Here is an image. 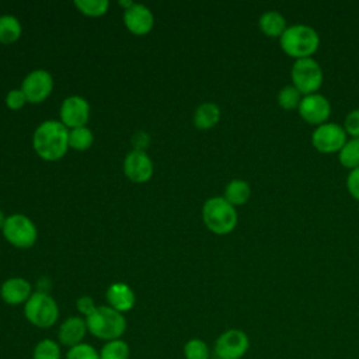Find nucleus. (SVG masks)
<instances>
[{"mask_svg":"<svg viewBox=\"0 0 359 359\" xmlns=\"http://www.w3.org/2000/svg\"><path fill=\"white\" fill-rule=\"evenodd\" d=\"M76 7L88 17H100L107 13L109 3L107 0H76Z\"/></svg>","mask_w":359,"mask_h":359,"instance_id":"nucleus-28","label":"nucleus"},{"mask_svg":"<svg viewBox=\"0 0 359 359\" xmlns=\"http://www.w3.org/2000/svg\"><path fill=\"white\" fill-rule=\"evenodd\" d=\"M248 348V335L238 328L223 331L215 341V353L219 359H241Z\"/></svg>","mask_w":359,"mask_h":359,"instance_id":"nucleus-8","label":"nucleus"},{"mask_svg":"<svg viewBox=\"0 0 359 359\" xmlns=\"http://www.w3.org/2000/svg\"><path fill=\"white\" fill-rule=\"evenodd\" d=\"M3 234L8 243L18 248H29L36 241V227L24 215H11L6 219Z\"/></svg>","mask_w":359,"mask_h":359,"instance_id":"nucleus-7","label":"nucleus"},{"mask_svg":"<svg viewBox=\"0 0 359 359\" xmlns=\"http://www.w3.org/2000/svg\"><path fill=\"white\" fill-rule=\"evenodd\" d=\"M184 358L185 359H209L210 349L208 344L201 338H191L184 345Z\"/></svg>","mask_w":359,"mask_h":359,"instance_id":"nucleus-25","label":"nucleus"},{"mask_svg":"<svg viewBox=\"0 0 359 359\" xmlns=\"http://www.w3.org/2000/svg\"><path fill=\"white\" fill-rule=\"evenodd\" d=\"M290 76H292V84L303 95L317 93V90L321 87L324 80V73L320 63L311 56L296 59L292 66Z\"/></svg>","mask_w":359,"mask_h":359,"instance_id":"nucleus-6","label":"nucleus"},{"mask_svg":"<svg viewBox=\"0 0 359 359\" xmlns=\"http://www.w3.org/2000/svg\"><path fill=\"white\" fill-rule=\"evenodd\" d=\"M346 140L348 139L344 126L335 122H324L317 125L311 133L313 146L323 153L339 151Z\"/></svg>","mask_w":359,"mask_h":359,"instance_id":"nucleus-9","label":"nucleus"},{"mask_svg":"<svg viewBox=\"0 0 359 359\" xmlns=\"http://www.w3.org/2000/svg\"><path fill=\"white\" fill-rule=\"evenodd\" d=\"M87 323L86 318L79 316L67 317L57 330V342L62 346L73 348L79 344H83L86 335H87Z\"/></svg>","mask_w":359,"mask_h":359,"instance_id":"nucleus-14","label":"nucleus"},{"mask_svg":"<svg viewBox=\"0 0 359 359\" xmlns=\"http://www.w3.org/2000/svg\"><path fill=\"white\" fill-rule=\"evenodd\" d=\"M126 177L133 182H146L153 174V163L143 150L130 151L123 163Z\"/></svg>","mask_w":359,"mask_h":359,"instance_id":"nucleus-13","label":"nucleus"},{"mask_svg":"<svg viewBox=\"0 0 359 359\" xmlns=\"http://www.w3.org/2000/svg\"><path fill=\"white\" fill-rule=\"evenodd\" d=\"M27 102V97L22 90H11L6 97V104L10 109H20Z\"/></svg>","mask_w":359,"mask_h":359,"instance_id":"nucleus-31","label":"nucleus"},{"mask_svg":"<svg viewBox=\"0 0 359 359\" xmlns=\"http://www.w3.org/2000/svg\"><path fill=\"white\" fill-rule=\"evenodd\" d=\"M219 119H220V109L213 102H205L199 105L194 116L195 126L199 129L213 128L219 122Z\"/></svg>","mask_w":359,"mask_h":359,"instance_id":"nucleus-19","label":"nucleus"},{"mask_svg":"<svg viewBox=\"0 0 359 359\" xmlns=\"http://www.w3.org/2000/svg\"><path fill=\"white\" fill-rule=\"evenodd\" d=\"M52 87L53 80L48 72L34 70L24 79L21 90L25 94L28 102L38 104L49 97V94L52 93Z\"/></svg>","mask_w":359,"mask_h":359,"instance_id":"nucleus-11","label":"nucleus"},{"mask_svg":"<svg viewBox=\"0 0 359 359\" xmlns=\"http://www.w3.org/2000/svg\"><path fill=\"white\" fill-rule=\"evenodd\" d=\"M24 316L38 328H50L59 320V307L45 292H35L24 304Z\"/></svg>","mask_w":359,"mask_h":359,"instance_id":"nucleus-5","label":"nucleus"},{"mask_svg":"<svg viewBox=\"0 0 359 359\" xmlns=\"http://www.w3.org/2000/svg\"><path fill=\"white\" fill-rule=\"evenodd\" d=\"M88 332L101 341L119 339L126 331L125 316L109 306H98L86 317Z\"/></svg>","mask_w":359,"mask_h":359,"instance_id":"nucleus-3","label":"nucleus"},{"mask_svg":"<svg viewBox=\"0 0 359 359\" xmlns=\"http://www.w3.org/2000/svg\"><path fill=\"white\" fill-rule=\"evenodd\" d=\"M88 115H90L88 102L79 95L67 97L62 104L60 118H62V123L67 128H72V129L83 128L88 121Z\"/></svg>","mask_w":359,"mask_h":359,"instance_id":"nucleus-12","label":"nucleus"},{"mask_svg":"<svg viewBox=\"0 0 359 359\" xmlns=\"http://www.w3.org/2000/svg\"><path fill=\"white\" fill-rule=\"evenodd\" d=\"M101 359H129L130 358V348L128 342L122 338L108 341L100 349Z\"/></svg>","mask_w":359,"mask_h":359,"instance_id":"nucleus-24","label":"nucleus"},{"mask_svg":"<svg viewBox=\"0 0 359 359\" xmlns=\"http://www.w3.org/2000/svg\"><path fill=\"white\" fill-rule=\"evenodd\" d=\"M31 294V285L22 278H10L1 285L0 289V296L3 302L11 306H17L21 303L25 304Z\"/></svg>","mask_w":359,"mask_h":359,"instance_id":"nucleus-16","label":"nucleus"},{"mask_svg":"<svg viewBox=\"0 0 359 359\" xmlns=\"http://www.w3.org/2000/svg\"><path fill=\"white\" fill-rule=\"evenodd\" d=\"M135 293L126 283H112L107 290L108 306L122 314L135 306Z\"/></svg>","mask_w":359,"mask_h":359,"instance_id":"nucleus-17","label":"nucleus"},{"mask_svg":"<svg viewBox=\"0 0 359 359\" xmlns=\"http://www.w3.org/2000/svg\"><path fill=\"white\" fill-rule=\"evenodd\" d=\"M76 307H77L79 313L84 316V318H86V317H88V316H90V314L97 309V306H95L94 300H93L90 296H81L80 299H77V302H76Z\"/></svg>","mask_w":359,"mask_h":359,"instance_id":"nucleus-33","label":"nucleus"},{"mask_svg":"<svg viewBox=\"0 0 359 359\" xmlns=\"http://www.w3.org/2000/svg\"><path fill=\"white\" fill-rule=\"evenodd\" d=\"M34 149L48 161H56L65 156L69 147V132L62 122L46 121L34 133Z\"/></svg>","mask_w":359,"mask_h":359,"instance_id":"nucleus-1","label":"nucleus"},{"mask_svg":"<svg viewBox=\"0 0 359 359\" xmlns=\"http://www.w3.org/2000/svg\"><path fill=\"white\" fill-rule=\"evenodd\" d=\"M346 188L349 194L359 201V167L352 168L346 177Z\"/></svg>","mask_w":359,"mask_h":359,"instance_id":"nucleus-32","label":"nucleus"},{"mask_svg":"<svg viewBox=\"0 0 359 359\" xmlns=\"http://www.w3.org/2000/svg\"><path fill=\"white\" fill-rule=\"evenodd\" d=\"M65 359H101V358H100L98 349H95L93 345L87 342H83L73 348H69Z\"/></svg>","mask_w":359,"mask_h":359,"instance_id":"nucleus-29","label":"nucleus"},{"mask_svg":"<svg viewBox=\"0 0 359 359\" xmlns=\"http://www.w3.org/2000/svg\"><path fill=\"white\" fill-rule=\"evenodd\" d=\"M32 359H62V345L52 338H43L35 344Z\"/></svg>","mask_w":359,"mask_h":359,"instance_id":"nucleus-21","label":"nucleus"},{"mask_svg":"<svg viewBox=\"0 0 359 359\" xmlns=\"http://www.w3.org/2000/svg\"><path fill=\"white\" fill-rule=\"evenodd\" d=\"M93 133L86 126L76 128L69 132V146L76 150H87L93 144Z\"/></svg>","mask_w":359,"mask_h":359,"instance_id":"nucleus-27","label":"nucleus"},{"mask_svg":"<svg viewBox=\"0 0 359 359\" xmlns=\"http://www.w3.org/2000/svg\"><path fill=\"white\" fill-rule=\"evenodd\" d=\"M123 22L126 28L135 35H144L153 27V14L143 4H133L125 10Z\"/></svg>","mask_w":359,"mask_h":359,"instance_id":"nucleus-15","label":"nucleus"},{"mask_svg":"<svg viewBox=\"0 0 359 359\" xmlns=\"http://www.w3.org/2000/svg\"><path fill=\"white\" fill-rule=\"evenodd\" d=\"M203 222L216 234H227L237 224L236 208L224 196L209 198L202 209Z\"/></svg>","mask_w":359,"mask_h":359,"instance_id":"nucleus-4","label":"nucleus"},{"mask_svg":"<svg viewBox=\"0 0 359 359\" xmlns=\"http://www.w3.org/2000/svg\"><path fill=\"white\" fill-rule=\"evenodd\" d=\"M339 163L346 168L359 167V137H351L338 151Z\"/></svg>","mask_w":359,"mask_h":359,"instance_id":"nucleus-22","label":"nucleus"},{"mask_svg":"<svg viewBox=\"0 0 359 359\" xmlns=\"http://www.w3.org/2000/svg\"><path fill=\"white\" fill-rule=\"evenodd\" d=\"M344 129L352 137H359V108L352 109L344 121Z\"/></svg>","mask_w":359,"mask_h":359,"instance_id":"nucleus-30","label":"nucleus"},{"mask_svg":"<svg viewBox=\"0 0 359 359\" xmlns=\"http://www.w3.org/2000/svg\"><path fill=\"white\" fill-rule=\"evenodd\" d=\"M300 116L313 125H321L327 122L331 114V104L328 98L320 93L303 95L299 107Z\"/></svg>","mask_w":359,"mask_h":359,"instance_id":"nucleus-10","label":"nucleus"},{"mask_svg":"<svg viewBox=\"0 0 359 359\" xmlns=\"http://www.w3.org/2000/svg\"><path fill=\"white\" fill-rule=\"evenodd\" d=\"M21 35V25L13 15L0 17V42L4 45L15 42Z\"/></svg>","mask_w":359,"mask_h":359,"instance_id":"nucleus-23","label":"nucleus"},{"mask_svg":"<svg viewBox=\"0 0 359 359\" xmlns=\"http://www.w3.org/2000/svg\"><path fill=\"white\" fill-rule=\"evenodd\" d=\"M251 195L250 184L244 180H231L224 189V199L233 206L243 205Z\"/></svg>","mask_w":359,"mask_h":359,"instance_id":"nucleus-20","label":"nucleus"},{"mask_svg":"<svg viewBox=\"0 0 359 359\" xmlns=\"http://www.w3.org/2000/svg\"><path fill=\"white\" fill-rule=\"evenodd\" d=\"M279 45L294 59L310 57L320 45V35L311 25L297 22L285 29L279 36Z\"/></svg>","mask_w":359,"mask_h":359,"instance_id":"nucleus-2","label":"nucleus"},{"mask_svg":"<svg viewBox=\"0 0 359 359\" xmlns=\"http://www.w3.org/2000/svg\"><path fill=\"white\" fill-rule=\"evenodd\" d=\"M4 223H6V217H4V215H3V212L0 210V229H3V226H4Z\"/></svg>","mask_w":359,"mask_h":359,"instance_id":"nucleus-34","label":"nucleus"},{"mask_svg":"<svg viewBox=\"0 0 359 359\" xmlns=\"http://www.w3.org/2000/svg\"><path fill=\"white\" fill-rule=\"evenodd\" d=\"M258 25L266 36H272V38L275 36L279 38L287 28L286 18L276 10L264 11L258 18Z\"/></svg>","mask_w":359,"mask_h":359,"instance_id":"nucleus-18","label":"nucleus"},{"mask_svg":"<svg viewBox=\"0 0 359 359\" xmlns=\"http://www.w3.org/2000/svg\"><path fill=\"white\" fill-rule=\"evenodd\" d=\"M303 98V94L293 86V84H287L283 86L279 91H278V104L285 108V109H293L297 108L300 101Z\"/></svg>","mask_w":359,"mask_h":359,"instance_id":"nucleus-26","label":"nucleus"}]
</instances>
